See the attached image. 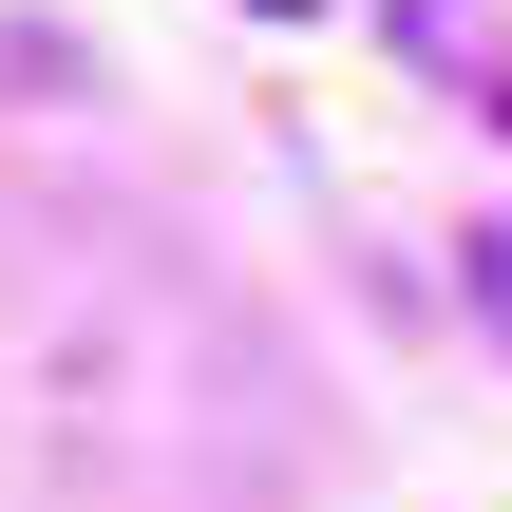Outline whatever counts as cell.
Wrapping results in <instances>:
<instances>
[]
</instances>
